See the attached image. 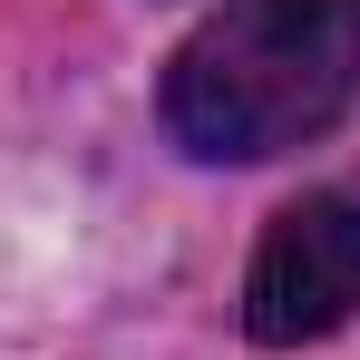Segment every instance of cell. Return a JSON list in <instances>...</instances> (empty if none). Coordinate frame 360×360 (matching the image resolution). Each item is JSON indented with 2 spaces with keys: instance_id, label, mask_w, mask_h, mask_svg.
I'll use <instances>...</instances> for the list:
<instances>
[{
  "instance_id": "obj_1",
  "label": "cell",
  "mask_w": 360,
  "mask_h": 360,
  "mask_svg": "<svg viewBox=\"0 0 360 360\" xmlns=\"http://www.w3.org/2000/svg\"><path fill=\"white\" fill-rule=\"evenodd\" d=\"M360 88V0H224L166 68V127L205 166L292 156Z\"/></svg>"
},
{
  "instance_id": "obj_2",
  "label": "cell",
  "mask_w": 360,
  "mask_h": 360,
  "mask_svg": "<svg viewBox=\"0 0 360 360\" xmlns=\"http://www.w3.org/2000/svg\"><path fill=\"white\" fill-rule=\"evenodd\" d=\"M351 311H360V195L283 205L243 273V331L273 351H302V341H331Z\"/></svg>"
}]
</instances>
